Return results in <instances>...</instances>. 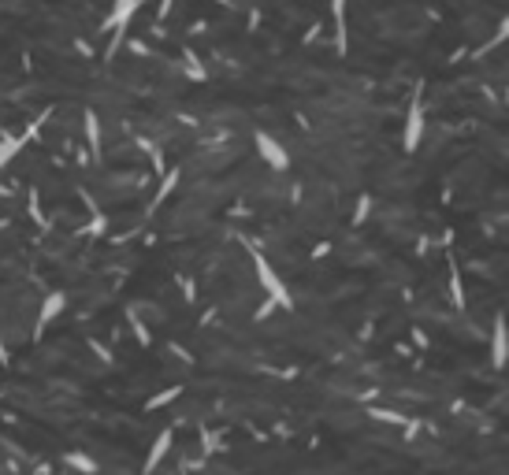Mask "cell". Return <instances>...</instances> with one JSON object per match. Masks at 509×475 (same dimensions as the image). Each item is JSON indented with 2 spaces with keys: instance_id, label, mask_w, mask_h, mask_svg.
<instances>
[{
  "instance_id": "obj_1",
  "label": "cell",
  "mask_w": 509,
  "mask_h": 475,
  "mask_svg": "<svg viewBox=\"0 0 509 475\" xmlns=\"http://www.w3.org/2000/svg\"><path fill=\"white\" fill-rule=\"evenodd\" d=\"M253 268H257V279H260V286L268 289V297H271V305H283V308H290L294 301H290V294H286V286H283V279L276 275V268L260 256V253H253Z\"/></svg>"
},
{
  "instance_id": "obj_2",
  "label": "cell",
  "mask_w": 509,
  "mask_h": 475,
  "mask_svg": "<svg viewBox=\"0 0 509 475\" xmlns=\"http://www.w3.org/2000/svg\"><path fill=\"white\" fill-rule=\"evenodd\" d=\"M420 138H424V104H420V93H413L406 126H401V149H406V152H416Z\"/></svg>"
},
{
  "instance_id": "obj_3",
  "label": "cell",
  "mask_w": 509,
  "mask_h": 475,
  "mask_svg": "<svg viewBox=\"0 0 509 475\" xmlns=\"http://www.w3.org/2000/svg\"><path fill=\"white\" fill-rule=\"evenodd\" d=\"M253 145H257L260 160H264L268 167H276V171H286V167H290V152H286V149H283V145H279L276 138H271V134H264V130H257Z\"/></svg>"
},
{
  "instance_id": "obj_4",
  "label": "cell",
  "mask_w": 509,
  "mask_h": 475,
  "mask_svg": "<svg viewBox=\"0 0 509 475\" xmlns=\"http://www.w3.org/2000/svg\"><path fill=\"white\" fill-rule=\"evenodd\" d=\"M509 364V323L505 315H494V327H491V367H502Z\"/></svg>"
},
{
  "instance_id": "obj_5",
  "label": "cell",
  "mask_w": 509,
  "mask_h": 475,
  "mask_svg": "<svg viewBox=\"0 0 509 475\" xmlns=\"http://www.w3.org/2000/svg\"><path fill=\"white\" fill-rule=\"evenodd\" d=\"M138 4L141 0H115L112 4V15H108V26H112V34H115V41L127 34V26H130V19H134V11H138Z\"/></svg>"
},
{
  "instance_id": "obj_6",
  "label": "cell",
  "mask_w": 509,
  "mask_h": 475,
  "mask_svg": "<svg viewBox=\"0 0 509 475\" xmlns=\"http://www.w3.org/2000/svg\"><path fill=\"white\" fill-rule=\"evenodd\" d=\"M331 15H335V48L346 52V48H349V34H346V0H331Z\"/></svg>"
},
{
  "instance_id": "obj_7",
  "label": "cell",
  "mask_w": 509,
  "mask_h": 475,
  "mask_svg": "<svg viewBox=\"0 0 509 475\" xmlns=\"http://www.w3.org/2000/svg\"><path fill=\"white\" fill-rule=\"evenodd\" d=\"M86 141H89V152L94 156H101V123H97V115L94 112H86Z\"/></svg>"
},
{
  "instance_id": "obj_8",
  "label": "cell",
  "mask_w": 509,
  "mask_h": 475,
  "mask_svg": "<svg viewBox=\"0 0 509 475\" xmlns=\"http://www.w3.org/2000/svg\"><path fill=\"white\" fill-rule=\"evenodd\" d=\"M450 301L458 308H465V286H461V271L458 268H450Z\"/></svg>"
},
{
  "instance_id": "obj_9",
  "label": "cell",
  "mask_w": 509,
  "mask_h": 475,
  "mask_svg": "<svg viewBox=\"0 0 509 475\" xmlns=\"http://www.w3.org/2000/svg\"><path fill=\"white\" fill-rule=\"evenodd\" d=\"M19 149H22V138H8V141H0V171H4V164H8Z\"/></svg>"
},
{
  "instance_id": "obj_10",
  "label": "cell",
  "mask_w": 509,
  "mask_h": 475,
  "mask_svg": "<svg viewBox=\"0 0 509 475\" xmlns=\"http://www.w3.org/2000/svg\"><path fill=\"white\" fill-rule=\"evenodd\" d=\"M175 186H179V171H167V175H164V182H160V190H156V201H153V204H160L164 197L175 190Z\"/></svg>"
},
{
  "instance_id": "obj_11",
  "label": "cell",
  "mask_w": 509,
  "mask_h": 475,
  "mask_svg": "<svg viewBox=\"0 0 509 475\" xmlns=\"http://www.w3.org/2000/svg\"><path fill=\"white\" fill-rule=\"evenodd\" d=\"M502 41H509V15H505V19L498 22V30H494V34H491V41H487V48H498Z\"/></svg>"
},
{
  "instance_id": "obj_12",
  "label": "cell",
  "mask_w": 509,
  "mask_h": 475,
  "mask_svg": "<svg viewBox=\"0 0 509 475\" xmlns=\"http://www.w3.org/2000/svg\"><path fill=\"white\" fill-rule=\"evenodd\" d=\"M364 216H368V197H361L357 212H354V223H364Z\"/></svg>"
}]
</instances>
